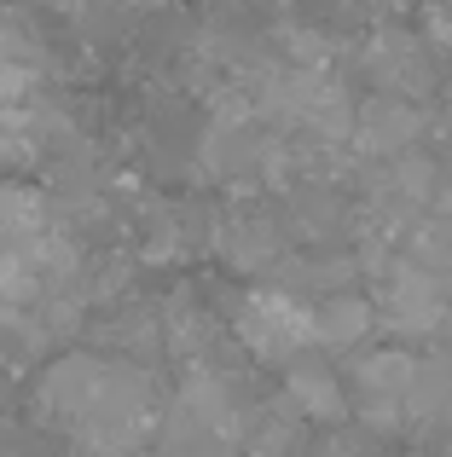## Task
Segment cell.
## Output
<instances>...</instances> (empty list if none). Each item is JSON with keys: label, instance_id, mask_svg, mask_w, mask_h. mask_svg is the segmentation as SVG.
Masks as SVG:
<instances>
[{"label": "cell", "instance_id": "1", "mask_svg": "<svg viewBox=\"0 0 452 457\" xmlns=\"http://www.w3.org/2000/svg\"><path fill=\"white\" fill-rule=\"evenodd\" d=\"M105 388H111V359L99 353H64L41 370L35 382V417L46 428H64L70 440L88 435V423L99 417Z\"/></svg>", "mask_w": 452, "mask_h": 457}, {"label": "cell", "instance_id": "2", "mask_svg": "<svg viewBox=\"0 0 452 457\" xmlns=\"http://www.w3.org/2000/svg\"><path fill=\"white\" fill-rule=\"evenodd\" d=\"M238 336L255 359L296 365L302 347H314V307H302L290 290H249L238 307Z\"/></svg>", "mask_w": 452, "mask_h": 457}, {"label": "cell", "instance_id": "3", "mask_svg": "<svg viewBox=\"0 0 452 457\" xmlns=\"http://www.w3.org/2000/svg\"><path fill=\"white\" fill-rule=\"evenodd\" d=\"M348 382H354V400H360V411L372 417V423H395V411H406V405H412L418 359L400 353V347H383V353L354 359Z\"/></svg>", "mask_w": 452, "mask_h": 457}, {"label": "cell", "instance_id": "4", "mask_svg": "<svg viewBox=\"0 0 452 457\" xmlns=\"http://www.w3.org/2000/svg\"><path fill=\"white\" fill-rule=\"evenodd\" d=\"M365 76L383 99H418L423 87L435 81V64H430V46L412 41L400 29H383L372 46H365Z\"/></svg>", "mask_w": 452, "mask_h": 457}, {"label": "cell", "instance_id": "5", "mask_svg": "<svg viewBox=\"0 0 452 457\" xmlns=\"http://www.w3.org/2000/svg\"><path fill=\"white\" fill-rule=\"evenodd\" d=\"M418 139H423V116H418L412 99H383V93H377L372 104L354 111V145H360L365 156L395 162V156H406Z\"/></svg>", "mask_w": 452, "mask_h": 457}, {"label": "cell", "instance_id": "6", "mask_svg": "<svg viewBox=\"0 0 452 457\" xmlns=\"http://www.w3.org/2000/svg\"><path fill=\"white\" fill-rule=\"evenodd\" d=\"M284 400H290L296 417H314V423H342L348 417V394H342L337 370L314 365V359H296L284 370Z\"/></svg>", "mask_w": 452, "mask_h": 457}, {"label": "cell", "instance_id": "7", "mask_svg": "<svg viewBox=\"0 0 452 457\" xmlns=\"http://www.w3.org/2000/svg\"><path fill=\"white\" fill-rule=\"evenodd\" d=\"M215 249L238 272H267V267H279V255H284V232L272 220H261V214H232L215 232Z\"/></svg>", "mask_w": 452, "mask_h": 457}, {"label": "cell", "instance_id": "8", "mask_svg": "<svg viewBox=\"0 0 452 457\" xmlns=\"http://www.w3.org/2000/svg\"><path fill=\"white\" fill-rule=\"evenodd\" d=\"M377 307L360 302V295H331V302L314 307V342L319 347H354L365 330H372Z\"/></svg>", "mask_w": 452, "mask_h": 457}, {"label": "cell", "instance_id": "9", "mask_svg": "<svg viewBox=\"0 0 452 457\" xmlns=\"http://www.w3.org/2000/svg\"><path fill=\"white\" fill-rule=\"evenodd\" d=\"M296 440H302V417L284 405V411H255L244 423V457H290Z\"/></svg>", "mask_w": 452, "mask_h": 457}, {"label": "cell", "instance_id": "10", "mask_svg": "<svg viewBox=\"0 0 452 457\" xmlns=\"http://www.w3.org/2000/svg\"><path fill=\"white\" fill-rule=\"evenodd\" d=\"M41 134H46V122H41L35 104H0V168L29 162V156L46 145Z\"/></svg>", "mask_w": 452, "mask_h": 457}, {"label": "cell", "instance_id": "11", "mask_svg": "<svg viewBox=\"0 0 452 457\" xmlns=\"http://www.w3.org/2000/svg\"><path fill=\"white\" fill-rule=\"evenodd\" d=\"M128 6H163V0H128Z\"/></svg>", "mask_w": 452, "mask_h": 457}, {"label": "cell", "instance_id": "12", "mask_svg": "<svg viewBox=\"0 0 452 457\" xmlns=\"http://www.w3.org/2000/svg\"><path fill=\"white\" fill-rule=\"evenodd\" d=\"M64 6H70V0H64Z\"/></svg>", "mask_w": 452, "mask_h": 457}]
</instances>
